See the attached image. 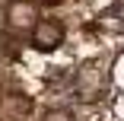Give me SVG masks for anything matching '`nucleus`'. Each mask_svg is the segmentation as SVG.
<instances>
[{
    "label": "nucleus",
    "instance_id": "obj_1",
    "mask_svg": "<svg viewBox=\"0 0 124 121\" xmlns=\"http://www.w3.org/2000/svg\"><path fill=\"white\" fill-rule=\"evenodd\" d=\"M64 41V22L57 19H38L32 26V45L35 51H54Z\"/></svg>",
    "mask_w": 124,
    "mask_h": 121
},
{
    "label": "nucleus",
    "instance_id": "obj_2",
    "mask_svg": "<svg viewBox=\"0 0 124 121\" xmlns=\"http://www.w3.org/2000/svg\"><path fill=\"white\" fill-rule=\"evenodd\" d=\"M7 22H10L13 32H32V26L38 22L35 0H13L7 7Z\"/></svg>",
    "mask_w": 124,
    "mask_h": 121
},
{
    "label": "nucleus",
    "instance_id": "obj_3",
    "mask_svg": "<svg viewBox=\"0 0 124 121\" xmlns=\"http://www.w3.org/2000/svg\"><path fill=\"white\" fill-rule=\"evenodd\" d=\"M32 118V99L22 92H3L0 96V121H29Z\"/></svg>",
    "mask_w": 124,
    "mask_h": 121
},
{
    "label": "nucleus",
    "instance_id": "obj_4",
    "mask_svg": "<svg viewBox=\"0 0 124 121\" xmlns=\"http://www.w3.org/2000/svg\"><path fill=\"white\" fill-rule=\"evenodd\" d=\"M41 121H73V115H70L67 108H48Z\"/></svg>",
    "mask_w": 124,
    "mask_h": 121
},
{
    "label": "nucleus",
    "instance_id": "obj_5",
    "mask_svg": "<svg viewBox=\"0 0 124 121\" xmlns=\"http://www.w3.org/2000/svg\"><path fill=\"white\" fill-rule=\"evenodd\" d=\"M35 3H61V0H35Z\"/></svg>",
    "mask_w": 124,
    "mask_h": 121
}]
</instances>
